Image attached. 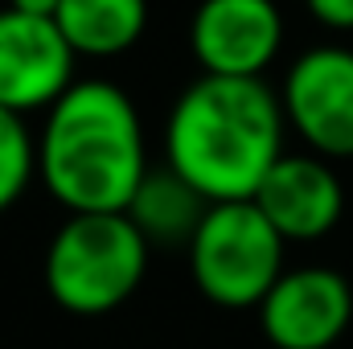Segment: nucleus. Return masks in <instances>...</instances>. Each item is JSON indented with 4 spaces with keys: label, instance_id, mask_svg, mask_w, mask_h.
Returning <instances> with one entry per match:
<instances>
[{
    "label": "nucleus",
    "instance_id": "nucleus-1",
    "mask_svg": "<svg viewBox=\"0 0 353 349\" xmlns=\"http://www.w3.org/2000/svg\"><path fill=\"white\" fill-rule=\"evenodd\" d=\"M283 103L263 79L201 74L169 111V169L210 206L251 201L267 169L283 157Z\"/></svg>",
    "mask_w": 353,
    "mask_h": 349
},
{
    "label": "nucleus",
    "instance_id": "nucleus-2",
    "mask_svg": "<svg viewBox=\"0 0 353 349\" xmlns=\"http://www.w3.org/2000/svg\"><path fill=\"white\" fill-rule=\"evenodd\" d=\"M148 173L140 111L107 79L70 83L37 136V177L70 214H123Z\"/></svg>",
    "mask_w": 353,
    "mask_h": 349
},
{
    "label": "nucleus",
    "instance_id": "nucleus-3",
    "mask_svg": "<svg viewBox=\"0 0 353 349\" xmlns=\"http://www.w3.org/2000/svg\"><path fill=\"white\" fill-rule=\"evenodd\" d=\"M148 271V239L128 214H70L46 251L50 296L79 317L119 308Z\"/></svg>",
    "mask_w": 353,
    "mask_h": 349
},
{
    "label": "nucleus",
    "instance_id": "nucleus-4",
    "mask_svg": "<svg viewBox=\"0 0 353 349\" xmlns=\"http://www.w3.org/2000/svg\"><path fill=\"white\" fill-rule=\"evenodd\" d=\"M185 251L193 283L222 308L259 304L283 275V239L255 201H214Z\"/></svg>",
    "mask_w": 353,
    "mask_h": 349
},
{
    "label": "nucleus",
    "instance_id": "nucleus-5",
    "mask_svg": "<svg viewBox=\"0 0 353 349\" xmlns=\"http://www.w3.org/2000/svg\"><path fill=\"white\" fill-rule=\"evenodd\" d=\"M279 103L283 119L316 157H353V50L316 46L300 54Z\"/></svg>",
    "mask_w": 353,
    "mask_h": 349
},
{
    "label": "nucleus",
    "instance_id": "nucleus-6",
    "mask_svg": "<svg viewBox=\"0 0 353 349\" xmlns=\"http://www.w3.org/2000/svg\"><path fill=\"white\" fill-rule=\"evenodd\" d=\"M74 58L54 17L0 8V107L17 115L50 111L74 83Z\"/></svg>",
    "mask_w": 353,
    "mask_h": 349
},
{
    "label": "nucleus",
    "instance_id": "nucleus-7",
    "mask_svg": "<svg viewBox=\"0 0 353 349\" xmlns=\"http://www.w3.org/2000/svg\"><path fill=\"white\" fill-rule=\"evenodd\" d=\"M353 321L350 279L333 267L283 271L259 300V325L275 349H329Z\"/></svg>",
    "mask_w": 353,
    "mask_h": 349
},
{
    "label": "nucleus",
    "instance_id": "nucleus-8",
    "mask_svg": "<svg viewBox=\"0 0 353 349\" xmlns=\"http://www.w3.org/2000/svg\"><path fill=\"white\" fill-rule=\"evenodd\" d=\"M189 46L201 74L259 79L283 46L275 0H201L189 25Z\"/></svg>",
    "mask_w": 353,
    "mask_h": 349
},
{
    "label": "nucleus",
    "instance_id": "nucleus-9",
    "mask_svg": "<svg viewBox=\"0 0 353 349\" xmlns=\"http://www.w3.org/2000/svg\"><path fill=\"white\" fill-rule=\"evenodd\" d=\"M283 243H312L341 222L345 193L325 157L283 152L251 197Z\"/></svg>",
    "mask_w": 353,
    "mask_h": 349
},
{
    "label": "nucleus",
    "instance_id": "nucleus-10",
    "mask_svg": "<svg viewBox=\"0 0 353 349\" xmlns=\"http://www.w3.org/2000/svg\"><path fill=\"white\" fill-rule=\"evenodd\" d=\"M205 210H210V201L185 177H176L165 165V169H148L144 173L136 197L128 201L123 214L136 222V230L148 239V247L152 243H161V247H189V239L201 226Z\"/></svg>",
    "mask_w": 353,
    "mask_h": 349
},
{
    "label": "nucleus",
    "instance_id": "nucleus-11",
    "mask_svg": "<svg viewBox=\"0 0 353 349\" xmlns=\"http://www.w3.org/2000/svg\"><path fill=\"white\" fill-rule=\"evenodd\" d=\"M54 25L79 58H115L148 25V0H62Z\"/></svg>",
    "mask_w": 353,
    "mask_h": 349
},
{
    "label": "nucleus",
    "instance_id": "nucleus-12",
    "mask_svg": "<svg viewBox=\"0 0 353 349\" xmlns=\"http://www.w3.org/2000/svg\"><path fill=\"white\" fill-rule=\"evenodd\" d=\"M33 173H37V144L29 136V123L25 115L0 107V210H8L25 193Z\"/></svg>",
    "mask_w": 353,
    "mask_h": 349
},
{
    "label": "nucleus",
    "instance_id": "nucleus-13",
    "mask_svg": "<svg viewBox=\"0 0 353 349\" xmlns=\"http://www.w3.org/2000/svg\"><path fill=\"white\" fill-rule=\"evenodd\" d=\"M308 4V12L321 21V25H329V29H353V0H304Z\"/></svg>",
    "mask_w": 353,
    "mask_h": 349
},
{
    "label": "nucleus",
    "instance_id": "nucleus-14",
    "mask_svg": "<svg viewBox=\"0 0 353 349\" xmlns=\"http://www.w3.org/2000/svg\"><path fill=\"white\" fill-rule=\"evenodd\" d=\"M62 0H8V8L17 12H29V17H54Z\"/></svg>",
    "mask_w": 353,
    "mask_h": 349
}]
</instances>
